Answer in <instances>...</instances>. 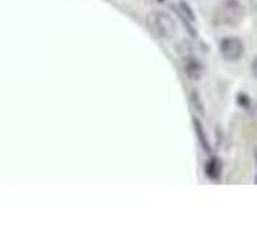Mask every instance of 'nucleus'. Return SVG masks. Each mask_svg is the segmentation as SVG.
Wrapping results in <instances>:
<instances>
[{
  "mask_svg": "<svg viewBox=\"0 0 257 241\" xmlns=\"http://www.w3.org/2000/svg\"><path fill=\"white\" fill-rule=\"evenodd\" d=\"M193 127H195V132H196V137H198V140L201 143V147H203L204 151L207 153H211V145H209V140H207V135L204 132V127L203 124L199 123V119L198 117H193Z\"/></svg>",
  "mask_w": 257,
  "mask_h": 241,
  "instance_id": "nucleus-5",
  "label": "nucleus"
},
{
  "mask_svg": "<svg viewBox=\"0 0 257 241\" xmlns=\"http://www.w3.org/2000/svg\"><path fill=\"white\" fill-rule=\"evenodd\" d=\"M251 72H252V76L257 79V56L252 60V63H251Z\"/></svg>",
  "mask_w": 257,
  "mask_h": 241,
  "instance_id": "nucleus-8",
  "label": "nucleus"
},
{
  "mask_svg": "<svg viewBox=\"0 0 257 241\" xmlns=\"http://www.w3.org/2000/svg\"><path fill=\"white\" fill-rule=\"evenodd\" d=\"M236 103L239 104L241 108H244V109H249L251 108V98H249V95L243 93V92H239L238 96H236Z\"/></svg>",
  "mask_w": 257,
  "mask_h": 241,
  "instance_id": "nucleus-6",
  "label": "nucleus"
},
{
  "mask_svg": "<svg viewBox=\"0 0 257 241\" xmlns=\"http://www.w3.org/2000/svg\"><path fill=\"white\" fill-rule=\"evenodd\" d=\"M148 23L151 24L153 31H155L159 37L171 39V37L175 36V32H177L175 21H174L167 13H163V12L153 13V15L150 16Z\"/></svg>",
  "mask_w": 257,
  "mask_h": 241,
  "instance_id": "nucleus-1",
  "label": "nucleus"
},
{
  "mask_svg": "<svg viewBox=\"0 0 257 241\" xmlns=\"http://www.w3.org/2000/svg\"><path fill=\"white\" fill-rule=\"evenodd\" d=\"M220 55L225 61H238L244 55V44L239 37L228 36L220 40Z\"/></svg>",
  "mask_w": 257,
  "mask_h": 241,
  "instance_id": "nucleus-2",
  "label": "nucleus"
},
{
  "mask_svg": "<svg viewBox=\"0 0 257 241\" xmlns=\"http://www.w3.org/2000/svg\"><path fill=\"white\" fill-rule=\"evenodd\" d=\"M255 182H257V177H255Z\"/></svg>",
  "mask_w": 257,
  "mask_h": 241,
  "instance_id": "nucleus-10",
  "label": "nucleus"
},
{
  "mask_svg": "<svg viewBox=\"0 0 257 241\" xmlns=\"http://www.w3.org/2000/svg\"><path fill=\"white\" fill-rule=\"evenodd\" d=\"M158 2H164V0H158Z\"/></svg>",
  "mask_w": 257,
  "mask_h": 241,
  "instance_id": "nucleus-9",
  "label": "nucleus"
},
{
  "mask_svg": "<svg viewBox=\"0 0 257 241\" xmlns=\"http://www.w3.org/2000/svg\"><path fill=\"white\" fill-rule=\"evenodd\" d=\"M204 172L207 175L209 180L212 182H220L222 179V172H223V164L222 161L217 158V156H211L209 158V161L206 163L204 166Z\"/></svg>",
  "mask_w": 257,
  "mask_h": 241,
  "instance_id": "nucleus-3",
  "label": "nucleus"
},
{
  "mask_svg": "<svg viewBox=\"0 0 257 241\" xmlns=\"http://www.w3.org/2000/svg\"><path fill=\"white\" fill-rule=\"evenodd\" d=\"M191 103H193V106L196 108L198 112H201V114H204L203 103H201V100H199V96H198V92H196V90H193V92H191Z\"/></svg>",
  "mask_w": 257,
  "mask_h": 241,
  "instance_id": "nucleus-7",
  "label": "nucleus"
},
{
  "mask_svg": "<svg viewBox=\"0 0 257 241\" xmlns=\"http://www.w3.org/2000/svg\"><path fill=\"white\" fill-rule=\"evenodd\" d=\"M183 69H185V74H187L191 80H199L201 76H203V64H201L196 58H193V56L185 60Z\"/></svg>",
  "mask_w": 257,
  "mask_h": 241,
  "instance_id": "nucleus-4",
  "label": "nucleus"
}]
</instances>
